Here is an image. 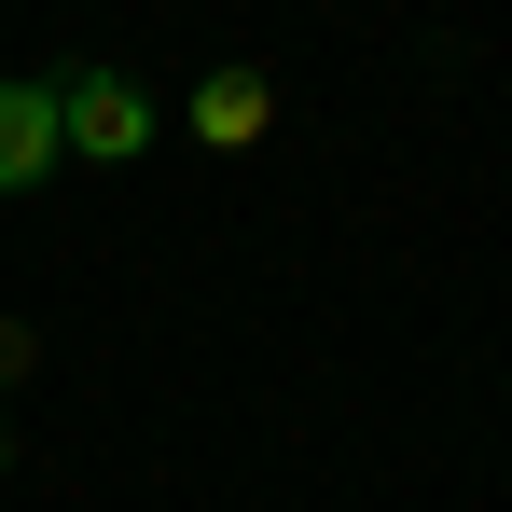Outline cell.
Instances as JSON below:
<instances>
[{
    "instance_id": "obj_4",
    "label": "cell",
    "mask_w": 512,
    "mask_h": 512,
    "mask_svg": "<svg viewBox=\"0 0 512 512\" xmlns=\"http://www.w3.org/2000/svg\"><path fill=\"white\" fill-rule=\"evenodd\" d=\"M14 360H28V333H14V319H0V374H14Z\"/></svg>"
},
{
    "instance_id": "obj_3",
    "label": "cell",
    "mask_w": 512,
    "mask_h": 512,
    "mask_svg": "<svg viewBox=\"0 0 512 512\" xmlns=\"http://www.w3.org/2000/svg\"><path fill=\"white\" fill-rule=\"evenodd\" d=\"M194 125H208V139H263V84H250V70H222V84L194 97Z\"/></svg>"
},
{
    "instance_id": "obj_2",
    "label": "cell",
    "mask_w": 512,
    "mask_h": 512,
    "mask_svg": "<svg viewBox=\"0 0 512 512\" xmlns=\"http://www.w3.org/2000/svg\"><path fill=\"white\" fill-rule=\"evenodd\" d=\"M56 153H70L56 139V84H0V194H28Z\"/></svg>"
},
{
    "instance_id": "obj_1",
    "label": "cell",
    "mask_w": 512,
    "mask_h": 512,
    "mask_svg": "<svg viewBox=\"0 0 512 512\" xmlns=\"http://www.w3.org/2000/svg\"><path fill=\"white\" fill-rule=\"evenodd\" d=\"M56 139H70V153H139V139H153V97L97 70V84H70V97H56Z\"/></svg>"
}]
</instances>
